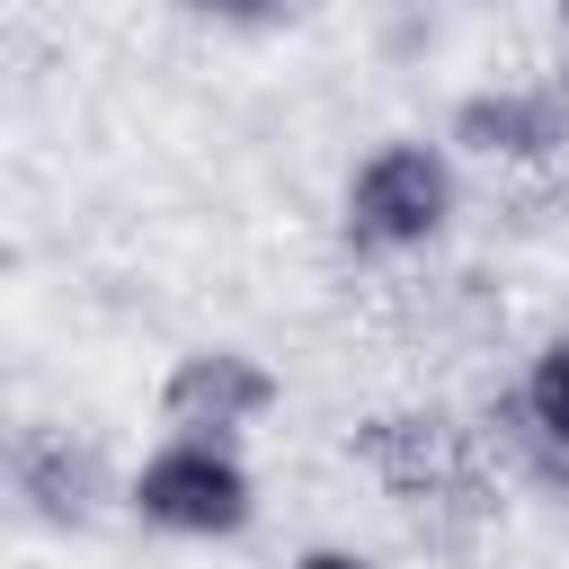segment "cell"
<instances>
[{
    "label": "cell",
    "instance_id": "6da1fadb",
    "mask_svg": "<svg viewBox=\"0 0 569 569\" xmlns=\"http://www.w3.org/2000/svg\"><path fill=\"white\" fill-rule=\"evenodd\" d=\"M133 498H142L151 525H178V533H240L249 525V480L213 445H169L160 462H142Z\"/></svg>",
    "mask_w": 569,
    "mask_h": 569
},
{
    "label": "cell",
    "instance_id": "7a4b0ae2",
    "mask_svg": "<svg viewBox=\"0 0 569 569\" xmlns=\"http://www.w3.org/2000/svg\"><path fill=\"white\" fill-rule=\"evenodd\" d=\"M445 204H453V178H445V160H436L427 142H391V151H373L365 178H356V231H365V240H391V249L427 240V231L445 222Z\"/></svg>",
    "mask_w": 569,
    "mask_h": 569
},
{
    "label": "cell",
    "instance_id": "3957f363",
    "mask_svg": "<svg viewBox=\"0 0 569 569\" xmlns=\"http://www.w3.org/2000/svg\"><path fill=\"white\" fill-rule=\"evenodd\" d=\"M276 400V382L249 365V356H187L178 373H169V409L187 418V427H231V418H249V409H267Z\"/></svg>",
    "mask_w": 569,
    "mask_h": 569
},
{
    "label": "cell",
    "instance_id": "277c9868",
    "mask_svg": "<svg viewBox=\"0 0 569 569\" xmlns=\"http://www.w3.org/2000/svg\"><path fill=\"white\" fill-rule=\"evenodd\" d=\"M462 142H480V151H551L560 116H551V98H471L462 107Z\"/></svg>",
    "mask_w": 569,
    "mask_h": 569
},
{
    "label": "cell",
    "instance_id": "5b68a950",
    "mask_svg": "<svg viewBox=\"0 0 569 569\" xmlns=\"http://www.w3.org/2000/svg\"><path fill=\"white\" fill-rule=\"evenodd\" d=\"M533 418H542L551 436H569V347H551V356L533 365Z\"/></svg>",
    "mask_w": 569,
    "mask_h": 569
},
{
    "label": "cell",
    "instance_id": "8992f818",
    "mask_svg": "<svg viewBox=\"0 0 569 569\" xmlns=\"http://www.w3.org/2000/svg\"><path fill=\"white\" fill-rule=\"evenodd\" d=\"M187 9H204V18H267L276 0H187Z\"/></svg>",
    "mask_w": 569,
    "mask_h": 569
},
{
    "label": "cell",
    "instance_id": "52a82bcc",
    "mask_svg": "<svg viewBox=\"0 0 569 569\" xmlns=\"http://www.w3.org/2000/svg\"><path fill=\"white\" fill-rule=\"evenodd\" d=\"M302 569H365V560H347V551H311Z\"/></svg>",
    "mask_w": 569,
    "mask_h": 569
}]
</instances>
